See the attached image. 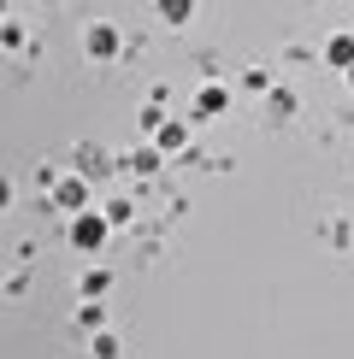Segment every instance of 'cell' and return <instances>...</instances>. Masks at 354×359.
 Here are the masks:
<instances>
[{
    "label": "cell",
    "instance_id": "6da1fadb",
    "mask_svg": "<svg viewBox=\"0 0 354 359\" xmlns=\"http://www.w3.org/2000/svg\"><path fill=\"white\" fill-rule=\"evenodd\" d=\"M107 236H112V218L100 212V206H88V212H77V218H71L65 242L77 248V253H100V248H107Z\"/></svg>",
    "mask_w": 354,
    "mask_h": 359
},
{
    "label": "cell",
    "instance_id": "7a4b0ae2",
    "mask_svg": "<svg viewBox=\"0 0 354 359\" xmlns=\"http://www.w3.org/2000/svg\"><path fill=\"white\" fill-rule=\"evenodd\" d=\"M48 194H53V206H59L65 218H77V212H88V194H95V183H88L83 171H71V177H59Z\"/></svg>",
    "mask_w": 354,
    "mask_h": 359
},
{
    "label": "cell",
    "instance_id": "3957f363",
    "mask_svg": "<svg viewBox=\"0 0 354 359\" xmlns=\"http://www.w3.org/2000/svg\"><path fill=\"white\" fill-rule=\"evenodd\" d=\"M83 53H88V59H100V65H107V59H118V53H124V36H118V24H107V18L88 24V29H83Z\"/></svg>",
    "mask_w": 354,
    "mask_h": 359
},
{
    "label": "cell",
    "instance_id": "277c9868",
    "mask_svg": "<svg viewBox=\"0 0 354 359\" xmlns=\"http://www.w3.org/2000/svg\"><path fill=\"white\" fill-rule=\"evenodd\" d=\"M159 165H166L159 147H130V154H118V171H124V177H154Z\"/></svg>",
    "mask_w": 354,
    "mask_h": 359
},
{
    "label": "cell",
    "instance_id": "5b68a950",
    "mask_svg": "<svg viewBox=\"0 0 354 359\" xmlns=\"http://www.w3.org/2000/svg\"><path fill=\"white\" fill-rule=\"evenodd\" d=\"M324 65H331V71H343V77L354 71V36H348V29L324 36Z\"/></svg>",
    "mask_w": 354,
    "mask_h": 359
},
{
    "label": "cell",
    "instance_id": "8992f818",
    "mask_svg": "<svg viewBox=\"0 0 354 359\" xmlns=\"http://www.w3.org/2000/svg\"><path fill=\"white\" fill-rule=\"evenodd\" d=\"M230 107V83H201L195 88V118H218Z\"/></svg>",
    "mask_w": 354,
    "mask_h": 359
},
{
    "label": "cell",
    "instance_id": "52a82bcc",
    "mask_svg": "<svg viewBox=\"0 0 354 359\" xmlns=\"http://www.w3.org/2000/svg\"><path fill=\"white\" fill-rule=\"evenodd\" d=\"M112 165H118V159H107V154H100V147H88V142L77 147V154H71V171H83L88 183H95L100 171H112Z\"/></svg>",
    "mask_w": 354,
    "mask_h": 359
},
{
    "label": "cell",
    "instance_id": "ba28073f",
    "mask_svg": "<svg viewBox=\"0 0 354 359\" xmlns=\"http://www.w3.org/2000/svg\"><path fill=\"white\" fill-rule=\"evenodd\" d=\"M154 147H159V154H183V147H189V124H183V118H166V124H159V136H154Z\"/></svg>",
    "mask_w": 354,
    "mask_h": 359
},
{
    "label": "cell",
    "instance_id": "9c48e42d",
    "mask_svg": "<svg viewBox=\"0 0 354 359\" xmlns=\"http://www.w3.org/2000/svg\"><path fill=\"white\" fill-rule=\"evenodd\" d=\"M154 12H159V24H171V29H183L189 18H195V0H154Z\"/></svg>",
    "mask_w": 354,
    "mask_h": 359
},
{
    "label": "cell",
    "instance_id": "30bf717a",
    "mask_svg": "<svg viewBox=\"0 0 354 359\" xmlns=\"http://www.w3.org/2000/svg\"><path fill=\"white\" fill-rule=\"evenodd\" d=\"M77 330H88V336H95V330H107V306L83 294V301H77Z\"/></svg>",
    "mask_w": 354,
    "mask_h": 359
},
{
    "label": "cell",
    "instance_id": "8fae6325",
    "mask_svg": "<svg viewBox=\"0 0 354 359\" xmlns=\"http://www.w3.org/2000/svg\"><path fill=\"white\" fill-rule=\"evenodd\" d=\"M77 289L88 294V301H100V294L112 289V271H107V265H95V271H83V283H77Z\"/></svg>",
    "mask_w": 354,
    "mask_h": 359
},
{
    "label": "cell",
    "instance_id": "7c38bea8",
    "mask_svg": "<svg viewBox=\"0 0 354 359\" xmlns=\"http://www.w3.org/2000/svg\"><path fill=\"white\" fill-rule=\"evenodd\" d=\"M266 118H277V124L295 118V95H289V88H272V95H266Z\"/></svg>",
    "mask_w": 354,
    "mask_h": 359
},
{
    "label": "cell",
    "instance_id": "4fadbf2b",
    "mask_svg": "<svg viewBox=\"0 0 354 359\" xmlns=\"http://www.w3.org/2000/svg\"><path fill=\"white\" fill-rule=\"evenodd\" d=\"M88 353H95V359H118V353H124V341H118L112 330H95V336H88Z\"/></svg>",
    "mask_w": 354,
    "mask_h": 359
},
{
    "label": "cell",
    "instance_id": "5bb4252c",
    "mask_svg": "<svg viewBox=\"0 0 354 359\" xmlns=\"http://www.w3.org/2000/svg\"><path fill=\"white\" fill-rule=\"evenodd\" d=\"M166 107H171V100H148V107H142V130H148V136H159V124H166Z\"/></svg>",
    "mask_w": 354,
    "mask_h": 359
},
{
    "label": "cell",
    "instance_id": "9a60e30c",
    "mask_svg": "<svg viewBox=\"0 0 354 359\" xmlns=\"http://www.w3.org/2000/svg\"><path fill=\"white\" fill-rule=\"evenodd\" d=\"M100 212H107L112 224H130V218H136V206H130V194H112V201L100 206Z\"/></svg>",
    "mask_w": 354,
    "mask_h": 359
},
{
    "label": "cell",
    "instance_id": "2e32d148",
    "mask_svg": "<svg viewBox=\"0 0 354 359\" xmlns=\"http://www.w3.org/2000/svg\"><path fill=\"white\" fill-rule=\"evenodd\" d=\"M242 88H248V95H272V77H266L260 65H248L242 71Z\"/></svg>",
    "mask_w": 354,
    "mask_h": 359
},
{
    "label": "cell",
    "instance_id": "e0dca14e",
    "mask_svg": "<svg viewBox=\"0 0 354 359\" xmlns=\"http://www.w3.org/2000/svg\"><path fill=\"white\" fill-rule=\"evenodd\" d=\"M348 88H354V71H348Z\"/></svg>",
    "mask_w": 354,
    "mask_h": 359
}]
</instances>
